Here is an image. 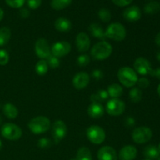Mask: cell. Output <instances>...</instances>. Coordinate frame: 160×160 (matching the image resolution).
<instances>
[{
	"instance_id": "6da1fadb",
	"label": "cell",
	"mask_w": 160,
	"mask_h": 160,
	"mask_svg": "<svg viewBox=\"0 0 160 160\" xmlns=\"http://www.w3.org/2000/svg\"><path fill=\"white\" fill-rule=\"evenodd\" d=\"M117 78L120 82L127 88L134 87L138 80L135 70L129 67H121L118 70Z\"/></svg>"
},
{
	"instance_id": "7a4b0ae2",
	"label": "cell",
	"mask_w": 160,
	"mask_h": 160,
	"mask_svg": "<svg viewBox=\"0 0 160 160\" xmlns=\"http://www.w3.org/2000/svg\"><path fill=\"white\" fill-rule=\"evenodd\" d=\"M112 52V47L109 42L102 41L98 42L92 47L91 50V56L96 60H103L111 56Z\"/></svg>"
},
{
	"instance_id": "3957f363",
	"label": "cell",
	"mask_w": 160,
	"mask_h": 160,
	"mask_svg": "<svg viewBox=\"0 0 160 160\" xmlns=\"http://www.w3.org/2000/svg\"><path fill=\"white\" fill-rule=\"evenodd\" d=\"M50 120L46 117L39 116L34 117L28 123V128L35 134H41L48 131L50 128Z\"/></svg>"
},
{
	"instance_id": "277c9868",
	"label": "cell",
	"mask_w": 160,
	"mask_h": 160,
	"mask_svg": "<svg viewBox=\"0 0 160 160\" xmlns=\"http://www.w3.org/2000/svg\"><path fill=\"white\" fill-rule=\"evenodd\" d=\"M127 31L124 26L120 23H112L109 25L106 31V38L117 42H121L126 38Z\"/></svg>"
},
{
	"instance_id": "5b68a950",
	"label": "cell",
	"mask_w": 160,
	"mask_h": 160,
	"mask_svg": "<svg viewBox=\"0 0 160 160\" xmlns=\"http://www.w3.org/2000/svg\"><path fill=\"white\" fill-rule=\"evenodd\" d=\"M1 134L8 140H18L22 136V130L20 127L14 123H7L2 125L1 128Z\"/></svg>"
},
{
	"instance_id": "8992f818",
	"label": "cell",
	"mask_w": 160,
	"mask_h": 160,
	"mask_svg": "<svg viewBox=\"0 0 160 160\" xmlns=\"http://www.w3.org/2000/svg\"><path fill=\"white\" fill-rule=\"evenodd\" d=\"M86 134L91 142L95 145H100L106 139V132L99 126L92 125L88 128Z\"/></svg>"
},
{
	"instance_id": "52a82bcc",
	"label": "cell",
	"mask_w": 160,
	"mask_h": 160,
	"mask_svg": "<svg viewBox=\"0 0 160 160\" xmlns=\"http://www.w3.org/2000/svg\"><path fill=\"white\" fill-rule=\"evenodd\" d=\"M152 137V131L147 127H140L134 130L132 133V138L137 144H144L151 140Z\"/></svg>"
},
{
	"instance_id": "ba28073f",
	"label": "cell",
	"mask_w": 160,
	"mask_h": 160,
	"mask_svg": "<svg viewBox=\"0 0 160 160\" xmlns=\"http://www.w3.org/2000/svg\"><path fill=\"white\" fill-rule=\"evenodd\" d=\"M106 112L111 116L117 117L124 112L125 103L119 98H112L106 104Z\"/></svg>"
},
{
	"instance_id": "9c48e42d",
	"label": "cell",
	"mask_w": 160,
	"mask_h": 160,
	"mask_svg": "<svg viewBox=\"0 0 160 160\" xmlns=\"http://www.w3.org/2000/svg\"><path fill=\"white\" fill-rule=\"evenodd\" d=\"M34 50L38 57L42 59H48L52 54L49 45L45 38L38 39L34 45Z\"/></svg>"
},
{
	"instance_id": "30bf717a",
	"label": "cell",
	"mask_w": 160,
	"mask_h": 160,
	"mask_svg": "<svg viewBox=\"0 0 160 160\" xmlns=\"http://www.w3.org/2000/svg\"><path fill=\"white\" fill-rule=\"evenodd\" d=\"M52 136L56 143L63 139L67 134V127L62 120H56L52 124Z\"/></svg>"
},
{
	"instance_id": "8fae6325",
	"label": "cell",
	"mask_w": 160,
	"mask_h": 160,
	"mask_svg": "<svg viewBox=\"0 0 160 160\" xmlns=\"http://www.w3.org/2000/svg\"><path fill=\"white\" fill-rule=\"evenodd\" d=\"M71 50V45L68 42H58L52 45L51 48L52 55L56 57H63Z\"/></svg>"
},
{
	"instance_id": "7c38bea8",
	"label": "cell",
	"mask_w": 160,
	"mask_h": 160,
	"mask_svg": "<svg viewBox=\"0 0 160 160\" xmlns=\"http://www.w3.org/2000/svg\"><path fill=\"white\" fill-rule=\"evenodd\" d=\"M134 68L136 73L141 75H148L149 74L152 69L151 63L148 59L143 57H139L134 61Z\"/></svg>"
},
{
	"instance_id": "4fadbf2b",
	"label": "cell",
	"mask_w": 160,
	"mask_h": 160,
	"mask_svg": "<svg viewBox=\"0 0 160 160\" xmlns=\"http://www.w3.org/2000/svg\"><path fill=\"white\" fill-rule=\"evenodd\" d=\"M90 77L86 72H79L73 78V87L78 90L84 89L88 85Z\"/></svg>"
},
{
	"instance_id": "5bb4252c",
	"label": "cell",
	"mask_w": 160,
	"mask_h": 160,
	"mask_svg": "<svg viewBox=\"0 0 160 160\" xmlns=\"http://www.w3.org/2000/svg\"><path fill=\"white\" fill-rule=\"evenodd\" d=\"M123 18L129 22H136L142 17V12L138 6H132L127 8L123 12Z\"/></svg>"
},
{
	"instance_id": "9a60e30c",
	"label": "cell",
	"mask_w": 160,
	"mask_h": 160,
	"mask_svg": "<svg viewBox=\"0 0 160 160\" xmlns=\"http://www.w3.org/2000/svg\"><path fill=\"white\" fill-rule=\"evenodd\" d=\"M91 42L88 35L84 32L79 33L76 38V45L78 52H84L90 48Z\"/></svg>"
},
{
	"instance_id": "2e32d148",
	"label": "cell",
	"mask_w": 160,
	"mask_h": 160,
	"mask_svg": "<svg viewBox=\"0 0 160 160\" xmlns=\"http://www.w3.org/2000/svg\"><path fill=\"white\" fill-rule=\"evenodd\" d=\"M98 160H117V155L115 149L110 146L102 147L98 152Z\"/></svg>"
},
{
	"instance_id": "e0dca14e",
	"label": "cell",
	"mask_w": 160,
	"mask_h": 160,
	"mask_svg": "<svg viewBox=\"0 0 160 160\" xmlns=\"http://www.w3.org/2000/svg\"><path fill=\"white\" fill-rule=\"evenodd\" d=\"M138 154L137 148L133 145H126L119 152L120 160H134Z\"/></svg>"
},
{
	"instance_id": "ac0fdd59",
	"label": "cell",
	"mask_w": 160,
	"mask_h": 160,
	"mask_svg": "<svg viewBox=\"0 0 160 160\" xmlns=\"http://www.w3.org/2000/svg\"><path fill=\"white\" fill-rule=\"evenodd\" d=\"M105 109L101 103H92L88 106V113L92 118L98 119L104 115Z\"/></svg>"
},
{
	"instance_id": "d6986e66",
	"label": "cell",
	"mask_w": 160,
	"mask_h": 160,
	"mask_svg": "<svg viewBox=\"0 0 160 160\" xmlns=\"http://www.w3.org/2000/svg\"><path fill=\"white\" fill-rule=\"evenodd\" d=\"M55 28L59 32H69L72 28L71 22L67 18L59 17L55 21Z\"/></svg>"
},
{
	"instance_id": "ffe728a7",
	"label": "cell",
	"mask_w": 160,
	"mask_h": 160,
	"mask_svg": "<svg viewBox=\"0 0 160 160\" xmlns=\"http://www.w3.org/2000/svg\"><path fill=\"white\" fill-rule=\"evenodd\" d=\"M89 31H90L91 34L96 38L101 39L102 41H104L106 38V32L102 28V26H100L98 23H91L90 26H89Z\"/></svg>"
},
{
	"instance_id": "44dd1931",
	"label": "cell",
	"mask_w": 160,
	"mask_h": 160,
	"mask_svg": "<svg viewBox=\"0 0 160 160\" xmlns=\"http://www.w3.org/2000/svg\"><path fill=\"white\" fill-rule=\"evenodd\" d=\"M143 154L147 159L152 160L158 159L159 157L160 152L158 149V147L155 146V145H148L145 148Z\"/></svg>"
},
{
	"instance_id": "7402d4cb",
	"label": "cell",
	"mask_w": 160,
	"mask_h": 160,
	"mask_svg": "<svg viewBox=\"0 0 160 160\" xmlns=\"http://www.w3.org/2000/svg\"><path fill=\"white\" fill-rule=\"evenodd\" d=\"M3 113L7 118L15 119L18 116V109L12 103H6L3 106Z\"/></svg>"
},
{
	"instance_id": "603a6c76",
	"label": "cell",
	"mask_w": 160,
	"mask_h": 160,
	"mask_svg": "<svg viewBox=\"0 0 160 160\" xmlns=\"http://www.w3.org/2000/svg\"><path fill=\"white\" fill-rule=\"evenodd\" d=\"M107 92L109 96L112 98H118L123 94V88L118 84H112L108 87Z\"/></svg>"
},
{
	"instance_id": "cb8c5ba5",
	"label": "cell",
	"mask_w": 160,
	"mask_h": 160,
	"mask_svg": "<svg viewBox=\"0 0 160 160\" xmlns=\"http://www.w3.org/2000/svg\"><path fill=\"white\" fill-rule=\"evenodd\" d=\"M109 98V94L106 90H99L95 94L91 95L92 103H101L102 102L106 101Z\"/></svg>"
},
{
	"instance_id": "d4e9b609",
	"label": "cell",
	"mask_w": 160,
	"mask_h": 160,
	"mask_svg": "<svg viewBox=\"0 0 160 160\" xmlns=\"http://www.w3.org/2000/svg\"><path fill=\"white\" fill-rule=\"evenodd\" d=\"M75 160H92V156L91 151L87 147H81L77 152Z\"/></svg>"
},
{
	"instance_id": "484cf974",
	"label": "cell",
	"mask_w": 160,
	"mask_h": 160,
	"mask_svg": "<svg viewBox=\"0 0 160 160\" xmlns=\"http://www.w3.org/2000/svg\"><path fill=\"white\" fill-rule=\"evenodd\" d=\"M11 37V31L6 27L0 28V46L6 45Z\"/></svg>"
},
{
	"instance_id": "4316f807",
	"label": "cell",
	"mask_w": 160,
	"mask_h": 160,
	"mask_svg": "<svg viewBox=\"0 0 160 160\" xmlns=\"http://www.w3.org/2000/svg\"><path fill=\"white\" fill-rule=\"evenodd\" d=\"M72 0H52L51 6L55 10H62L70 6Z\"/></svg>"
},
{
	"instance_id": "83f0119b",
	"label": "cell",
	"mask_w": 160,
	"mask_h": 160,
	"mask_svg": "<svg viewBox=\"0 0 160 160\" xmlns=\"http://www.w3.org/2000/svg\"><path fill=\"white\" fill-rule=\"evenodd\" d=\"M48 63H47L46 60H45V59H41V60H39L36 63L35 72L39 76H43V75L46 74V73L48 72Z\"/></svg>"
},
{
	"instance_id": "f1b7e54d",
	"label": "cell",
	"mask_w": 160,
	"mask_h": 160,
	"mask_svg": "<svg viewBox=\"0 0 160 160\" xmlns=\"http://www.w3.org/2000/svg\"><path fill=\"white\" fill-rule=\"evenodd\" d=\"M160 10V3L158 2H151L145 5L144 11L147 14H156Z\"/></svg>"
},
{
	"instance_id": "f546056e",
	"label": "cell",
	"mask_w": 160,
	"mask_h": 160,
	"mask_svg": "<svg viewBox=\"0 0 160 160\" xmlns=\"http://www.w3.org/2000/svg\"><path fill=\"white\" fill-rule=\"evenodd\" d=\"M129 97L133 102H138L142 100V92L139 88H133L130 91Z\"/></svg>"
},
{
	"instance_id": "4dcf8cb0",
	"label": "cell",
	"mask_w": 160,
	"mask_h": 160,
	"mask_svg": "<svg viewBox=\"0 0 160 160\" xmlns=\"http://www.w3.org/2000/svg\"><path fill=\"white\" fill-rule=\"evenodd\" d=\"M98 17L100 18V20L102 22H105V23H108L109 22V20H111V12L109 9H106V8H102V9H100L98 12Z\"/></svg>"
},
{
	"instance_id": "1f68e13d",
	"label": "cell",
	"mask_w": 160,
	"mask_h": 160,
	"mask_svg": "<svg viewBox=\"0 0 160 160\" xmlns=\"http://www.w3.org/2000/svg\"><path fill=\"white\" fill-rule=\"evenodd\" d=\"M46 59H47L46 62L47 63H48V66L51 67L52 69H56L59 67V64L60 63H59V58L56 57V56H53V55L51 54V56Z\"/></svg>"
},
{
	"instance_id": "d6a6232c",
	"label": "cell",
	"mask_w": 160,
	"mask_h": 160,
	"mask_svg": "<svg viewBox=\"0 0 160 160\" xmlns=\"http://www.w3.org/2000/svg\"><path fill=\"white\" fill-rule=\"evenodd\" d=\"M77 62H78V65L80 66V67H86L90 62V57L87 54L81 55L78 57Z\"/></svg>"
},
{
	"instance_id": "836d02e7",
	"label": "cell",
	"mask_w": 160,
	"mask_h": 160,
	"mask_svg": "<svg viewBox=\"0 0 160 160\" xmlns=\"http://www.w3.org/2000/svg\"><path fill=\"white\" fill-rule=\"evenodd\" d=\"M6 4L12 8H21L25 2V0H5Z\"/></svg>"
},
{
	"instance_id": "e575fe53",
	"label": "cell",
	"mask_w": 160,
	"mask_h": 160,
	"mask_svg": "<svg viewBox=\"0 0 160 160\" xmlns=\"http://www.w3.org/2000/svg\"><path fill=\"white\" fill-rule=\"evenodd\" d=\"M9 59V53L5 49L0 50V65L5 66L8 63Z\"/></svg>"
},
{
	"instance_id": "d590c367",
	"label": "cell",
	"mask_w": 160,
	"mask_h": 160,
	"mask_svg": "<svg viewBox=\"0 0 160 160\" xmlns=\"http://www.w3.org/2000/svg\"><path fill=\"white\" fill-rule=\"evenodd\" d=\"M38 145L39 148L45 149V148H48L51 146V141L48 138H40L38 142Z\"/></svg>"
},
{
	"instance_id": "8d00e7d4",
	"label": "cell",
	"mask_w": 160,
	"mask_h": 160,
	"mask_svg": "<svg viewBox=\"0 0 160 160\" xmlns=\"http://www.w3.org/2000/svg\"><path fill=\"white\" fill-rule=\"evenodd\" d=\"M42 0H27V3L30 9H36L42 5Z\"/></svg>"
},
{
	"instance_id": "74e56055",
	"label": "cell",
	"mask_w": 160,
	"mask_h": 160,
	"mask_svg": "<svg viewBox=\"0 0 160 160\" xmlns=\"http://www.w3.org/2000/svg\"><path fill=\"white\" fill-rule=\"evenodd\" d=\"M137 84L138 85V87L141 88H147L149 86L150 82L147 78H140V79L138 80Z\"/></svg>"
},
{
	"instance_id": "f35d334b",
	"label": "cell",
	"mask_w": 160,
	"mask_h": 160,
	"mask_svg": "<svg viewBox=\"0 0 160 160\" xmlns=\"http://www.w3.org/2000/svg\"><path fill=\"white\" fill-rule=\"evenodd\" d=\"M112 1L117 6L123 7V6H127L131 4L133 2V0H112Z\"/></svg>"
},
{
	"instance_id": "ab89813d",
	"label": "cell",
	"mask_w": 160,
	"mask_h": 160,
	"mask_svg": "<svg viewBox=\"0 0 160 160\" xmlns=\"http://www.w3.org/2000/svg\"><path fill=\"white\" fill-rule=\"evenodd\" d=\"M92 77L96 80H100L103 78V73L100 70H95L92 72Z\"/></svg>"
},
{
	"instance_id": "60d3db41",
	"label": "cell",
	"mask_w": 160,
	"mask_h": 160,
	"mask_svg": "<svg viewBox=\"0 0 160 160\" xmlns=\"http://www.w3.org/2000/svg\"><path fill=\"white\" fill-rule=\"evenodd\" d=\"M134 123H135V120L131 117H127V119L125 120V125L128 127H133L134 125Z\"/></svg>"
},
{
	"instance_id": "b9f144b4",
	"label": "cell",
	"mask_w": 160,
	"mask_h": 160,
	"mask_svg": "<svg viewBox=\"0 0 160 160\" xmlns=\"http://www.w3.org/2000/svg\"><path fill=\"white\" fill-rule=\"evenodd\" d=\"M20 15L22 18H28V17L30 16V12L28 9H21L20 10Z\"/></svg>"
},
{
	"instance_id": "7bdbcfd3",
	"label": "cell",
	"mask_w": 160,
	"mask_h": 160,
	"mask_svg": "<svg viewBox=\"0 0 160 160\" xmlns=\"http://www.w3.org/2000/svg\"><path fill=\"white\" fill-rule=\"evenodd\" d=\"M149 75H151V76L152 77H155V78H158V79L160 80V67L156 69V70H152L151 72H150Z\"/></svg>"
},
{
	"instance_id": "ee69618b",
	"label": "cell",
	"mask_w": 160,
	"mask_h": 160,
	"mask_svg": "<svg viewBox=\"0 0 160 160\" xmlns=\"http://www.w3.org/2000/svg\"><path fill=\"white\" fill-rule=\"evenodd\" d=\"M155 42H156V45H157L158 46L160 47V32L157 34V35L156 36V38H155Z\"/></svg>"
},
{
	"instance_id": "f6af8a7d",
	"label": "cell",
	"mask_w": 160,
	"mask_h": 160,
	"mask_svg": "<svg viewBox=\"0 0 160 160\" xmlns=\"http://www.w3.org/2000/svg\"><path fill=\"white\" fill-rule=\"evenodd\" d=\"M3 17H4V11L2 10V9L0 8V21H1L2 20Z\"/></svg>"
},
{
	"instance_id": "bcb514c9",
	"label": "cell",
	"mask_w": 160,
	"mask_h": 160,
	"mask_svg": "<svg viewBox=\"0 0 160 160\" xmlns=\"http://www.w3.org/2000/svg\"><path fill=\"white\" fill-rule=\"evenodd\" d=\"M156 59H157L158 60H159L160 62V52H157V54H156Z\"/></svg>"
},
{
	"instance_id": "7dc6e473",
	"label": "cell",
	"mask_w": 160,
	"mask_h": 160,
	"mask_svg": "<svg viewBox=\"0 0 160 160\" xmlns=\"http://www.w3.org/2000/svg\"><path fill=\"white\" fill-rule=\"evenodd\" d=\"M157 91H158V94H159V95L160 96V84H159V86H158Z\"/></svg>"
},
{
	"instance_id": "c3c4849f",
	"label": "cell",
	"mask_w": 160,
	"mask_h": 160,
	"mask_svg": "<svg viewBox=\"0 0 160 160\" xmlns=\"http://www.w3.org/2000/svg\"><path fill=\"white\" fill-rule=\"evenodd\" d=\"M2 147V141H1V139H0V150H1Z\"/></svg>"
},
{
	"instance_id": "681fc988",
	"label": "cell",
	"mask_w": 160,
	"mask_h": 160,
	"mask_svg": "<svg viewBox=\"0 0 160 160\" xmlns=\"http://www.w3.org/2000/svg\"><path fill=\"white\" fill-rule=\"evenodd\" d=\"M158 149H159V152H160V143H159V147H158Z\"/></svg>"
},
{
	"instance_id": "f907efd6",
	"label": "cell",
	"mask_w": 160,
	"mask_h": 160,
	"mask_svg": "<svg viewBox=\"0 0 160 160\" xmlns=\"http://www.w3.org/2000/svg\"><path fill=\"white\" fill-rule=\"evenodd\" d=\"M2 123V119H1V117H0V124H1Z\"/></svg>"
},
{
	"instance_id": "816d5d0a",
	"label": "cell",
	"mask_w": 160,
	"mask_h": 160,
	"mask_svg": "<svg viewBox=\"0 0 160 160\" xmlns=\"http://www.w3.org/2000/svg\"><path fill=\"white\" fill-rule=\"evenodd\" d=\"M158 160H160V157H159V158H158Z\"/></svg>"
},
{
	"instance_id": "f5cc1de1",
	"label": "cell",
	"mask_w": 160,
	"mask_h": 160,
	"mask_svg": "<svg viewBox=\"0 0 160 160\" xmlns=\"http://www.w3.org/2000/svg\"><path fill=\"white\" fill-rule=\"evenodd\" d=\"M145 160H149V159H145Z\"/></svg>"
},
{
	"instance_id": "db71d44e",
	"label": "cell",
	"mask_w": 160,
	"mask_h": 160,
	"mask_svg": "<svg viewBox=\"0 0 160 160\" xmlns=\"http://www.w3.org/2000/svg\"><path fill=\"white\" fill-rule=\"evenodd\" d=\"M74 160H75V159H74Z\"/></svg>"
}]
</instances>
